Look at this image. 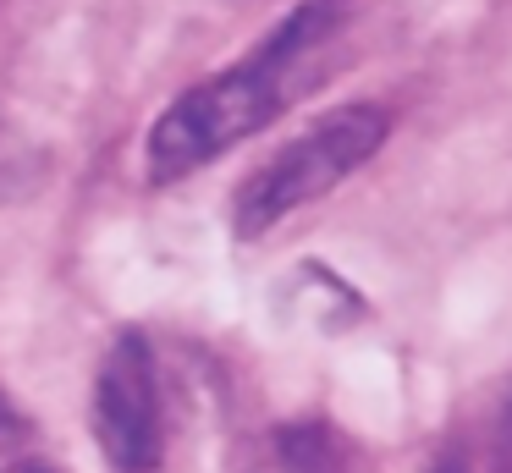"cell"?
<instances>
[{
	"instance_id": "obj_1",
	"label": "cell",
	"mask_w": 512,
	"mask_h": 473,
	"mask_svg": "<svg viewBox=\"0 0 512 473\" xmlns=\"http://www.w3.org/2000/svg\"><path fill=\"white\" fill-rule=\"evenodd\" d=\"M353 17H358V0H303L237 66L177 94L166 105V116L149 127V143H144L149 182H177V176L221 160L243 138L265 132L281 110H292L336 66V50H342Z\"/></svg>"
},
{
	"instance_id": "obj_2",
	"label": "cell",
	"mask_w": 512,
	"mask_h": 473,
	"mask_svg": "<svg viewBox=\"0 0 512 473\" xmlns=\"http://www.w3.org/2000/svg\"><path fill=\"white\" fill-rule=\"evenodd\" d=\"M391 132V116L380 105H342L331 116H320L309 132H298L292 143H281L232 198V231L237 237H265L270 226H281L287 215L309 209L314 198L336 193L358 165H369L380 154Z\"/></svg>"
},
{
	"instance_id": "obj_3",
	"label": "cell",
	"mask_w": 512,
	"mask_h": 473,
	"mask_svg": "<svg viewBox=\"0 0 512 473\" xmlns=\"http://www.w3.org/2000/svg\"><path fill=\"white\" fill-rule=\"evenodd\" d=\"M94 440L116 473H155L166 457V402L155 352L138 330H122L94 374Z\"/></svg>"
},
{
	"instance_id": "obj_4",
	"label": "cell",
	"mask_w": 512,
	"mask_h": 473,
	"mask_svg": "<svg viewBox=\"0 0 512 473\" xmlns=\"http://www.w3.org/2000/svg\"><path fill=\"white\" fill-rule=\"evenodd\" d=\"M0 473H56V468L45 457H34V451H23V435H17L0 446Z\"/></svg>"
},
{
	"instance_id": "obj_5",
	"label": "cell",
	"mask_w": 512,
	"mask_h": 473,
	"mask_svg": "<svg viewBox=\"0 0 512 473\" xmlns=\"http://www.w3.org/2000/svg\"><path fill=\"white\" fill-rule=\"evenodd\" d=\"M490 473H512V402L496 418V440H490Z\"/></svg>"
},
{
	"instance_id": "obj_6",
	"label": "cell",
	"mask_w": 512,
	"mask_h": 473,
	"mask_svg": "<svg viewBox=\"0 0 512 473\" xmlns=\"http://www.w3.org/2000/svg\"><path fill=\"white\" fill-rule=\"evenodd\" d=\"M441 473H457V468H441Z\"/></svg>"
}]
</instances>
